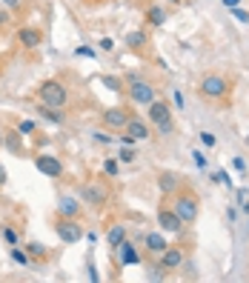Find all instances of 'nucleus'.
Here are the masks:
<instances>
[{
  "instance_id": "393cba45",
  "label": "nucleus",
  "mask_w": 249,
  "mask_h": 283,
  "mask_svg": "<svg viewBox=\"0 0 249 283\" xmlns=\"http://www.w3.org/2000/svg\"><path fill=\"white\" fill-rule=\"evenodd\" d=\"M18 132H20V134H32V132H35V123H32V120H20Z\"/></svg>"
},
{
  "instance_id": "58836bf2",
  "label": "nucleus",
  "mask_w": 249,
  "mask_h": 283,
  "mask_svg": "<svg viewBox=\"0 0 249 283\" xmlns=\"http://www.w3.org/2000/svg\"><path fill=\"white\" fill-rule=\"evenodd\" d=\"M175 3H180V0H175Z\"/></svg>"
},
{
  "instance_id": "4468645a",
  "label": "nucleus",
  "mask_w": 249,
  "mask_h": 283,
  "mask_svg": "<svg viewBox=\"0 0 249 283\" xmlns=\"http://www.w3.org/2000/svg\"><path fill=\"white\" fill-rule=\"evenodd\" d=\"M160 263H163V269H175V266L183 263V252H180V249L166 246L163 252H160Z\"/></svg>"
},
{
  "instance_id": "6e6552de",
  "label": "nucleus",
  "mask_w": 249,
  "mask_h": 283,
  "mask_svg": "<svg viewBox=\"0 0 249 283\" xmlns=\"http://www.w3.org/2000/svg\"><path fill=\"white\" fill-rule=\"evenodd\" d=\"M126 123H129V112L123 106H115V109L103 112V126L106 129H126Z\"/></svg>"
},
{
  "instance_id": "2eb2a0df",
  "label": "nucleus",
  "mask_w": 249,
  "mask_h": 283,
  "mask_svg": "<svg viewBox=\"0 0 249 283\" xmlns=\"http://www.w3.org/2000/svg\"><path fill=\"white\" fill-rule=\"evenodd\" d=\"M126 134H132L135 140H146L149 137V126L138 120V117H129V123H126Z\"/></svg>"
},
{
  "instance_id": "f257e3e1",
  "label": "nucleus",
  "mask_w": 249,
  "mask_h": 283,
  "mask_svg": "<svg viewBox=\"0 0 249 283\" xmlns=\"http://www.w3.org/2000/svg\"><path fill=\"white\" fill-rule=\"evenodd\" d=\"M146 115H149V123L158 129V134H172L175 120H172V112H169V106H166L163 100H152Z\"/></svg>"
},
{
  "instance_id": "a878e982",
  "label": "nucleus",
  "mask_w": 249,
  "mask_h": 283,
  "mask_svg": "<svg viewBox=\"0 0 249 283\" xmlns=\"http://www.w3.org/2000/svg\"><path fill=\"white\" fill-rule=\"evenodd\" d=\"M117 169H120V166H117V160H106V163H103V172H106V175H112V177L117 175Z\"/></svg>"
},
{
  "instance_id": "5701e85b",
  "label": "nucleus",
  "mask_w": 249,
  "mask_h": 283,
  "mask_svg": "<svg viewBox=\"0 0 249 283\" xmlns=\"http://www.w3.org/2000/svg\"><path fill=\"white\" fill-rule=\"evenodd\" d=\"M12 260L20 263V266H26L29 263V255H26V252H20V249H12Z\"/></svg>"
},
{
  "instance_id": "f03ea898",
  "label": "nucleus",
  "mask_w": 249,
  "mask_h": 283,
  "mask_svg": "<svg viewBox=\"0 0 249 283\" xmlns=\"http://www.w3.org/2000/svg\"><path fill=\"white\" fill-rule=\"evenodd\" d=\"M37 95H40V103H43V106H54V109L66 106V100H69V92H66L63 83H57V80H46L43 86L37 89Z\"/></svg>"
},
{
  "instance_id": "9d476101",
  "label": "nucleus",
  "mask_w": 249,
  "mask_h": 283,
  "mask_svg": "<svg viewBox=\"0 0 249 283\" xmlns=\"http://www.w3.org/2000/svg\"><path fill=\"white\" fill-rule=\"evenodd\" d=\"M35 166L49 177H60L63 175V163L57 158H52V155H40V158H35Z\"/></svg>"
},
{
  "instance_id": "e433bc0d",
  "label": "nucleus",
  "mask_w": 249,
  "mask_h": 283,
  "mask_svg": "<svg viewBox=\"0 0 249 283\" xmlns=\"http://www.w3.org/2000/svg\"><path fill=\"white\" fill-rule=\"evenodd\" d=\"M6 20H9V15H6V12H0V29L6 26Z\"/></svg>"
},
{
  "instance_id": "0eeeda50",
  "label": "nucleus",
  "mask_w": 249,
  "mask_h": 283,
  "mask_svg": "<svg viewBox=\"0 0 249 283\" xmlns=\"http://www.w3.org/2000/svg\"><path fill=\"white\" fill-rule=\"evenodd\" d=\"M129 98L138 103V106H149L152 100H155V89L146 83V80H132V86H129Z\"/></svg>"
},
{
  "instance_id": "2f4dec72",
  "label": "nucleus",
  "mask_w": 249,
  "mask_h": 283,
  "mask_svg": "<svg viewBox=\"0 0 249 283\" xmlns=\"http://www.w3.org/2000/svg\"><path fill=\"white\" fill-rule=\"evenodd\" d=\"M232 12H235V18H238L240 23H246V20H249V15H246V12H240L238 6H235V9H232Z\"/></svg>"
},
{
  "instance_id": "aec40b11",
  "label": "nucleus",
  "mask_w": 249,
  "mask_h": 283,
  "mask_svg": "<svg viewBox=\"0 0 249 283\" xmlns=\"http://www.w3.org/2000/svg\"><path fill=\"white\" fill-rule=\"evenodd\" d=\"M126 46H129V49H143V46H146V35H143V32H129V35H126Z\"/></svg>"
},
{
  "instance_id": "c9c22d12",
  "label": "nucleus",
  "mask_w": 249,
  "mask_h": 283,
  "mask_svg": "<svg viewBox=\"0 0 249 283\" xmlns=\"http://www.w3.org/2000/svg\"><path fill=\"white\" fill-rule=\"evenodd\" d=\"M238 3H240V0H223V6H226V9H235Z\"/></svg>"
},
{
  "instance_id": "c85d7f7f",
  "label": "nucleus",
  "mask_w": 249,
  "mask_h": 283,
  "mask_svg": "<svg viewBox=\"0 0 249 283\" xmlns=\"http://www.w3.org/2000/svg\"><path fill=\"white\" fill-rule=\"evenodd\" d=\"M78 54H80V57H95V49H89V46H80Z\"/></svg>"
},
{
  "instance_id": "1a4fd4ad",
  "label": "nucleus",
  "mask_w": 249,
  "mask_h": 283,
  "mask_svg": "<svg viewBox=\"0 0 249 283\" xmlns=\"http://www.w3.org/2000/svg\"><path fill=\"white\" fill-rule=\"evenodd\" d=\"M158 223L163 232H172V235L183 229V221L175 215V209H158Z\"/></svg>"
},
{
  "instance_id": "72a5a7b5",
  "label": "nucleus",
  "mask_w": 249,
  "mask_h": 283,
  "mask_svg": "<svg viewBox=\"0 0 249 283\" xmlns=\"http://www.w3.org/2000/svg\"><path fill=\"white\" fill-rule=\"evenodd\" d=\"M3 235H6V240H9V243H15V240H18V235H15V232H12V229H6V232H3Z\"/></svg>"
},
{
  "instance_id": "dca6fc26",
  "label": "nucleus",
  "mask_w": 249,
  "mask_h": 283,
  "mask_svg": "<svg viewBox=\"0 0 249 283\" xmlns=\"http://www.w3.org/2000/svg\"><path fill=\"white\" fill-rule=\"evenodd\" d=\"M78 212H80V203L75 197H60L57 200V215L60 218H78Z\"/></svg>"
},
{
  "instance_id": "ddd939ff",
  "label": "nucleus",
  "mask_w": 249,
  "mask_h": 283,
  "mask_svg": "<svg viewBox=\"0 0 249 283\" xmlns=\"http://www.w3.org/2000/svg\"><path fill=\"white\" fill-rule=\"evenodd\" d=\"M178 183H180V177L175 175V172H160V175H158V186H160V192H163V195L178 192Z\"/></svg>"
},
{
  "instance_id": "b1692460",
  "label": "nucleus",
  "mask_w": 249,
  "mask_h": 283,
  "mask_svg": "<svg viewBox=\"0 0 249 283\" xmlns=\"http://www.w3.org/2000/svg\"><path fill=\"white\" fill-rule=\"evenodd\" d=\"M103 86H109L112 92H123V86H120V80L117 78H103Z\"/></svg>"
},
{
  "instance_id": "f3484780",
  "label": "nucleus",
  "mask_w": 249,
  "mask_h": 283,
  "mask_svg": "<svg viewBox=\"0 0 249 283\" xmlns=\"http://www.w3.org/2000/svg\"><path fill=\"white\" fill-rule=\"evenodd\" d=\"M146 249H149L152 255H160V252L166 249V238H163L160 232H149V235H146Z\"/></svg>"
},
{
  "instance_id": "39448f33",
  "label": "nucleus",
  "mask_w": 249,
  "mask_h": 283,
  "mask_svg": "<svg viewBox=\"0 0 249 283\" xmlns=\"http://www.w3.org/2000/svg\"><path fill=\"white\" fill-rule=\"evenodd\" d=\"M54 232H57V238H60L63 243H78V240L83 238V232H80V226L75 223V218H60V221L54 223Z\"/></svg>"
},
{
  "instance_id": "f8f14e48",
  "label": "nucleus",
  "mask_w": 249,
  "mask_h": 283,
  "mask_svg": "<svg viewBox=\"0 0 249 283\" xmlns=\"http://www.w3.org/2000/svg\"><path fill=\"white\" fill-rule=\"evenodd\" d=\"M117 252H120V263L123 266H138L141 263V252H138V249L132 246V243H120V246H117Z\"/></svg>"
},
{
  "instance_id": "bb28decb",
  "label": "nucleus",
  "mask_w": 249,
  "mask_h": 283,
  "mask_svg": "<svg viewBox=\"0 0 249 283\" xmlns=\"http://www.w3.org/2000/svg\"><path fill=\"white\" fill-rule=\"evenodd\" d=\"M135 158H138V155H135V152L132 149H129V146H126V149L123 152H120V160H123V163H132V160Z\"/></svg>"
},
{
  "instance_id": "7c9ffc66",
  "label": "nucleus",
  "mask_w": 249,
  "mask_h": 283,
  "mask_svg": "<svg viewBox=\"0 0 249 283\" xmlns=\"http://www.w3.org/2000/svg\"><path fill=\"white\" fill-rule=\"evenodd\" d=\"M6 143H9V149L12 152H18L20 146H18V137H15V134H9V137H6Z\"/></svg>"
},
{
  "instance_id": "423d86ee",
  "label": "nucleus",
  "mask_w": 249,
  "mask_h": 283,
  "mask_svg": "<svg viewBox=\"0 0 249 283\" xmlns=\"http://www.w3.org/2000/svg\"><path fill=\"white\" fill-rule=\"evenodd\" d=\"M80 197H83V203H92V206H103L109 200V192H106V186H100V183H83L80 186Z\"/></svg>"
},
{
  "instance_id": "6ab92c4d",
  "label": "nucleus",
  "mask_w": 249,
  "mask_h": 283,
  "mask_svg": "<svg viewBox=\"0 0 249 283\" xmlns=\"http://www.w3.org/2000/svg\"><path fill=\"white\" fill-rule=\"evenodd\" d=\"M146 20H149L152 26H163V23H166V12L160 9V6H152V9L146 12Z\"/></svg>"
},
{
  "instance_id": "412c9836",
  "label": "nucleus",
  "mask_w": 249,
  "mask_h": 283,
  "mask_svg": "<svg viewBox=\"0 0 249 283\" xmlns=\"http://www.w3.org/2000/svg\"><path fill=\"white\" fill-rule=\"evenodd\" d=\"M40 115H43L46 120H52V123H63V115H57L54 106H40Z\"/></svg>"
},
{
  "instance_id": "c756f323",
  "label": "nucleus",
  "mask_w": 249,
  "mask_h": 283,
  "mask_svg": "<svg viewBox=\"0 0 249 283\" xmlns=\"http://www.w3.org/2000/svg\"><path fill=\"white\" fill-rule=\"evenodd\" d=\"M201 143H204V146H215V137L209 132H204V134H201Z\"/></svg>"
},
{
  "instance_id": "f704fd0d",
  "label": "nucleus",
  "mask_w": 249,
  "mask_h": 283,
  "mask_svg": "<svg viewBox=\"0 0 249 283\" xmlns=\"http://www.w3.org/2000/svg\"><path fill=\"white\" fill-rule=\"evenodd\" d=\"M3 3H6L9 9H18V6H20V3H23V0H3Z\"/></svg>"
},
{
  "instance_id": "20e7f679",
  "label": "nucleus",
  "mask_w": 249,
  "mask_h": 283,
  "mask_svg": "<svg viewBox=\"0 0 249 283\" xmlns=\"http://www.w3.org/2000/svg\"><path fill=\"white\" fill-rule=\"evenodd\" d=\"M229 92V83L221 78V75H206L204 80H201V95L204 98H223Z\"/></svg>"
},
{
  "instance_id": "473e14b6",
  "label": "nucleus",
  "mask_w": 249,
  "mask_h": 283,
  "mask_svg": "<svg viewBox=\"0 0 249 283\" xmlns=\"http://www.w3.org/2000/svg\"><path fill=\"white\" fill-rule=\"evenodd\" d=\"M112 46H115V40H112V37H103V40H100V49H106V52L112 49Z\"/></svg>"
},
{
  "instance_id": "cd10ccee",
  "label": "nucleus",
  "mask_w": 249,
  "mask_h": 283,
  "mask_svg": "<svg viewBox=\"0 0 249 283\" xmlns=\"http://www.w3.org/2000/svg\"><path fill=\"white\" fill-rule=\"evenodd\" d=\"M192 158H195V166H198V169H206V158L201 155V152H195Z\"/></svg>"
},
{
  "instance_id": "7ed1b4c3",
  "label": "nucleus",
  "mask_w": 249,
  "mask_h": 283,
  "mask_svg": "<svg viewBox=\"0 0 249 283\" xmlns=\"http://www.w3.org/2000/svg\"><path fill=\"white\" fill-rule=\"evenodd\" d=\"M175 215H178L183 223H195L198 221V212H201V206H198V197L195 195H175Z\"/></svg>"
},
{
  "instance_id": "a211bd4d",
  "label": "nucleus",
  "mask_w": 249,
  "mask_h": 283,
  "mask_svg": "<svg viewBox=\"0 0 249 283\" xmlns=\"http://www.w3.org/2000/svg\"><path fill=\"white\" fill-rule=\"evenodd\" d=\"M106 240H109V246H112V249H117L126 240V229H123V226H112L109 235H106Z\"/></svg>"
},
{
  "instance_id": "9b49d317",
  "label": "nucleus",
  "mask_w": 249,
  "mask_h": 283,
  "mask_svg": "<svg viewBox=\"0 0 249 283\" xmlns=\"http://www.w3.org/2000/svg\"><path fill=\"white\" fill-rule=\"evenodd\" d=\"M18 37H20V43L26 46V49H35V46L43 43V35H40V29H32V26H23V29L18 32Z\"/></svg>"
},
{
  "instance_id": "4c0bfd02",
  "label": "nucleus",
  "mask_w": 249,
  "mask_h": 283,
  "mask_svg": "<svg viewBox=\"0 0 249 283\" xmlns=\"http://www.w3.org/2000/svg\"><path fill=\"white\" fill-rule=\"evenodd\" d=\"M0 183H6V169L0 166Z\"/></svg>"
},
{
  "instance_id": "4be33fe9",
  "label": "nucleus",
  "mask_w": 249,
  "mask_h": 283,
  "mask_svg": "<svg viewBox=\"0 0 249 283\" xmlns=\"http://www.w3.org/2000/svg\"><path fill=\"white\" fill-rule=\"evenodd\" d=\"M26 255H32V257H46V246H40V243H29V246H26Z\"/></svg>"
}]
</instances>
